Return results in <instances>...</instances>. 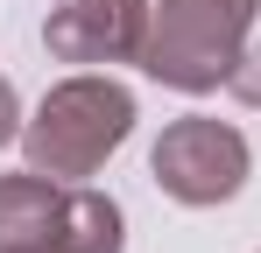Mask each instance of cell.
Returning <instances> with one entry per match:
<instances>
[{
    "label": "cell",
    "instance_id": "obj_6",
    "mask_svg": "<svg viewBox=\"0 0 261 253\" xmlns=\"http://www.w3.org/2000/svg\"><path fill=\"white\" fill-rule=\"evenodd\" d=\"M127 246V218L106 190H85L71 183V204H64V232H57V253H120Z\"/></svg>",
    "mask_w": 261,
    "mask_h": 253
},
{
    "label": "cell",
    "instance_id": "obj_7",
    "mask_svg": "<svg viewBox=\"0 0 261 253\" xmlns=\"http://www.w3.org/2000/svg\"><path fill=\"white\" fill-rule=\"evenodd\" d=\"M233 99H247V106H261V42L254 49H240V64H233Z\"/></svg>",
    "mask_w": 261,
    "mask_h": 253
},
{
    "label": "cell",
    "instance_id": "obj_5",
    "mask_svg": "<svg viewBox=\"0 0 261 253\" xmlns=\"http://www.w3.org/2000/svg\"><path fill=\"white\" fill-rule=\"evenodd\" d=\"M64 204H71V183H57L43 169L0 176V253H57Z\"/></svg>",
    "mask_w": 261,
    "mask_h": 253
},
{
    "label": "cell",
    "instance_id": "obj_2",
    "mask_svg": "<svg viewBox=\"0 0 261 253\" xmlns=\"http://www.w3.org/2000/svg\"><path fill=\"white\" fill-rule=\"evenodd\" d=\"M254 28V0H163L148 14L141 71L176 91H219Z\"/></svg>",
    "mask_w": 261,
    "mask_h": 253
},
{
    "label": "cell",
    "instance_id": "obj_8",
    "mask_svg": "<svg viewBox=\"0 0 261 253\" xmlns=\"http://www.w3.org/2000/svg\"><path fill=\"white\" fill-rule=\"evenodd\" d=\"M14 134H21V99H14V84L0 78V148H7Z\"/></svg>",
    "mask_w": 261,
    "mask_h": 253
},
{
    "label": "cell",
    "instance_id": "obj_3",
    "mask_svg": "<svg viewBox=\"0 0 261 253\" xmlns=\"http://www.w3.org/2000/svg\"><path fill=\"white\" fill-rule=\"evenodd\" d=\"M148 169H155V183L170 190L176 204L205 211V204L240 197V183H247V141H240V126L191 113V120H170V126H163Z\"/></svg>",
    "mask_w": 261,
    "mask_h": 253
},
{
    "label": "cell",
    "instance_id": "obj_1",
    "mask_svg": "<svg viewBox=\"0 0 261 253\" xmlns=\"http://www.w3.org/2000/svg\"><path fill=\"white\" fill-rule=\"evenodd\" d=\"M127 134H134V91L99 71H78V78L49 84L36 120L21 126V148H29V169H43L57 183H85L106 169V155Z\"/></svg>",
    "mask_w": 261,
    "mask_h": 253
},
{
    "label": "cell",
    "instance_id": "obj_4",
    "mask_svg": "<svg viewBox=\"0 0 261 253\" xmlns=\"http://www.w3.org/2000/svg\"><path fill=\"white\" fill-rule=\"evenodd\" d=\"M155 0H64L43 21L57 64H141Z\"/></svg>",
    "mask_w": 261,
    "mask_h": 253
}]
</instances>
